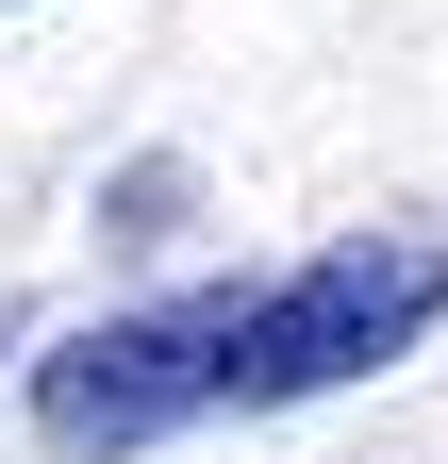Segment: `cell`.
Masks as SVG:
<instances>
[{"mask_svg": "<svg viewBox=\"0 0 448 464\" xmlns=\"http://www.w3.org/2000/svg\"><path fill=\"white\" fill-rule=\"evenodd\" d=\"M0 17H17V0H0Z\"/></svg>", "mask_w": 448, "mask_h": 464, "instance_id": "cell-4", "label": "cell"}, {"mask_svg": "<svg viewBox=\"0 0 448 464\" xmlns=\"http://www.w3.org/2000/svg\"><path fill=\"white\" fill-rule=\"evenodd\" d=\"M166 216H183V166H133V183L100 199V232H166Z\"/></svg>", "mask_w": 448, "mask_h": 464, "instance_id": "cell-2", "label": "cell"}, {"mask_svg": "<svg viewBox=\"0 0 448 464\" xmlns=\"http://www.w3.org/2000/svg\"><path fill=\"white\" fill-rule=\"evenodd\" d=\"M448 332V232H332V249H283L249 282H183V299L83 315L67 348H34L17 415L50 464H133L166 431L216 415H299V398H349L382 365H415Z\"/></svg>", "mask_w": 448, "mask_h": 464, "instance_id": "cell-1", "label": "cell"}, {"mask_svg": "<svg viewBox=\"0 0 448 464\" xmlns=\"http://www.w3.org/2000/svg\"><path fill=\"white\" fill-rule=\"evenodd\" d=\"M0 348H34V299H0Z\"/></svg>", "mask_w": 448, "mask_h": 464, "instance_id": "cell-3", "label": "cell"}]
</instances>
